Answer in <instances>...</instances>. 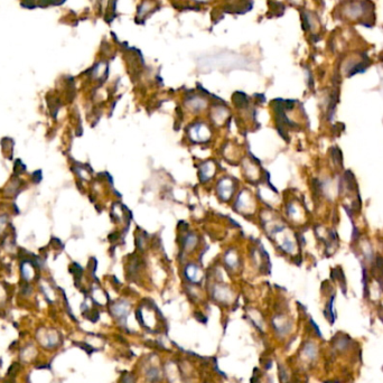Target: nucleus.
Returning <instances> with one entry per match:
<instances>
[{"label": "nucleus", "mask_w": 383, "mask_h": 383, "mask_svg": "<svg viewBox=\"0 0 383 383\" xmlns=\"http://www.w3.org/2000/svg\"><path fill=\"white\" fill-rule=\"evenodd\" d=\"M7 217H5V216H3V217H0V232H3L5 229H6V226H7Z\"/></svg>", "instance_id": "nucleus-22"}, {"label": "nucleus", "mask_w": 383, "mask_h": 383, "mask_svg": "<svg viewBox=\"0 0 383 383\" xmlns=\"http://www.w3.org/2000/svg\"><path fill=\"white\" fill-rule=\"evenodd\" d=\"M371 65V60L362 49L346 52L339 56L335 74L338 79L352 78L354 75L364 73Z\"/></svg>", "instance_id": "nucleus-2"}, {"label": "nucleus", "mask_w": 383, "mask_h": 383, "mask_svg": "<svg viewBox=\"0 0 383 383\" xmlns=\"http://www.w3.org/2000/svg\"><path fill=\"white\" fill-rule=\"evenodd\" d=\"M155 8V3L152 2V0H143V2L139 5V7L137 9V17L139 18H145V17L149 16V14H152Z\"/></svg>", "instance_id": "nucleus-13"}, {"label": "nucleus", "mask_w": 383, "mask_h": 383, "mask_svg": "<svg viewBox=\"0 0 383 383\" xmlns=\"http://www.w3.org/2000/svg\"><path fill=\"white\" fill-rule=\"evenodd\" d=\"M184 277L190 283H200L203 278V272L199 266L195 264H188L184 267Z\"/></svg>", "instance_id": "nucleus-8"}, {"label": "nucleus", "mask_w": 383, "mask_h": 383, "mask_svg": "<svg viewBox=\"0 0 383 383\" xmlns=\"http://www.w3.org/2000/svg\"><path fill=\"white\" fill-rule=\"evenodd\" d=\"M146 378L150 383H157L160 379V372L158 368H155L154 365L152 368H149L146 371Z\"/></svg>", "instance_id": "nucleus-18"}, {"label": "nucleus", "mask_w": 383, "mask_h": 383, "mask_svg": "<svg viewBox=\"0 0 383 383\" xmlns=\"http://www.w3.org/2000/svg\"><path fill=\"white\" fill-rule=\"evenodd\" d=\"M224 261L230 269H235L239 265V258H237V254L234 250H229L226 252Z\"/></svg>", "instance_id": "nucleus-15"}, {"label": "nucleus", "mask_w": 383, "mask_h": 383, "mask_svg": "<svg viewBox=\"0 0 383 383\" xmlns=\"http://www.w3.org/2000/svg\"><path fill=\"white\" fill-rule=\"evenodd\" d=\"M272 323H274L276 332H279L281 334H285L287 332L286 329L288 328V323L286 321V318L283 316H276Z\"/></svg>", "instance_id": "nucleus-17"}, {"label": "nucleus", "mask_w": 383, "mask_h": 383, "mask_svg": "<svg viewBox=\"0 0 383 383\" xmlns=\"http://www.w3.org/2000/svg\"><path fill=\"white\" fill-rule=\"evenodd\" d=\"M34 356H35V347L32 344L26 345V347H24V349H22L20 352V358L24 360V361L26 362L31 361L32 358H34Z\"/></svg>", "instance_id": "nucleus-19"}, {"label": "nucleus", "mask_w": 383, "mask_h": 383, "mask_svg": "<svg viewBox=\"0 0 383 383\" xmlns=\"http://www.w3.org/2000/svg\"><path fill=\"white\" fill-rule=\"evenodd\" d=\"M232 292L225 286H216L213 289V297L223 303H230L232 299Z\"/></svg>", "instance_id": "nucleus-11"}, {"label": "nucleus", "mask_w": 383, "mask_h": 383, "mask_svg": "<svg viewBox=\"0 0 383 383\" xmlns=\"http://www.w3.org/2000/svg\"><path fill=\"white\" fill-rule=\"evenodd\" d=\"M130 310V305L128 304V301L126 300H118L117 303H113L111 305V308H110V312H111L112 316L117 319L118 322L125 324L128 314H129Z\"/></svg>", "instance_id": "nucleus-6"}, {"label": "nucleus", "mask_w": 383, "mask_h": 383, "mask_svg": "<svg viewBox=\"0 0 383 383\" xmlns=\"http://www.w3.org/2000/svg\"><path fill=\"white\" fill-rule=\"evenodd\" d=\"M301 20H303L304 31L309 35L310 37L317 39L323 34V24L321 17L313 10L304 9L301 11Z\"/></svg>", "instance_id": "nucleus-3"}, {"label": "nucleus", "mask_w": 383, "mask_h": 383, "mask_svg": "<svg viewBox=\"0 0 383 383\" xmlns=\"http://www.w3.org/2000/svg\"><path fill=\"white\" fill-rule=\"evenodd\" d=\"M338 2L340 3V2H344V0H338Z\"/></svg>", "instance_id": "nucleus-26"}, {"label": "nucleus", "mask_w": 383, "mask_h": 383, "mask_svg": "<svg viewBox=\"0 0 383 383\" xmlns=\"http://www.w3.org/2000/svg\"><path fill=\"white\" fill-rule=\"evenodd\" d=\"M332 159L333 162L335 164V167H338L339 170H342L343 168V154H342V150L339 148V146H334L332 148Z\"/></svg>", "instance_id": "nucleus-16"}, {"label": "nucleus", "mask_w": 383, "mask_h": 383, "mask_svg": "<svg viewBox=\"0 0 383 383\" xmlns=\"http://www.w3.org/2000/svg\"><path fill=\"white\" fill-rule=\"evenodd\" d=\"M200 2H203V3H204V2H207V0H200Z\"/></svg>", "instance_id": "nucleus-25"}, {"label": "nucleus", "mask_w": 383, "mask_h": 383, "mask_svg": "<svg viewBox=\"0 0 383 383\" xmlns=\"http://www.w3.org/2000/svg\"><path fill=\"white\" fill-rule=\"evenodd\" d=\"M300 210L301 208L296 203H289L287 206L288 217L292 218L293 220H299L298 217L300 216Z\"/></svg>", "instance_id": "nucleus-20"}, {"label": "nucleus", "mask_w": 383, "mask_h": 383, "mask_svg": "<svg viewBox=\"0 0 383 383\" xmlns=\"http://www.w3.org/2000/svg\"><path fill=\"white\" fill-rule=\"evenodd\" d=\"M217 190H218V196L223 202L229 201L231 199V196L233 195L234 183L232 182L229 177H224L219 182L217 186Z\"/></svg>", "instance_id": "nucleus-7"}, {"label": "nucleus", "mask_w": 383, "mask_h": 383, "mask_svg": "<svg viewBox=\"0 0 383 383\" xmlns=\"http://www.w3.org/2000/svg\"><path fill=\"white\" fill-rule=\"evenodd\" d=\"M333 16L343 26L372 27L375 24V5L372 0H344L336 6Z\"/></svg>", "instance_id": "nucleus-1"}, {"label": "nucleus", "mask_w": 383, "mask_h": 383, "mask_svg": "<svg viewBox=\"0 0 383 383\" xmlns=\"http://www.w3.org/2000/svg\"><path fill=\"white\" fill-rule=\"evenodd\" d=\"M5 299H6V292H5L4 287L0 285V305H3Z\"/></svg>", "instance_id": "nucleus-24"}, {"label": "nucleus", "mask_w": 383, "mask_h": 383, "mask_svg": "<svg viewBox=\"0 0 383 383\" xmlns=\"http://www.w3.org/2000/svg\"><path fill=\"white\" fill-rule=\"evenodd\" d=\"M199 174H200V179L203 183L210 181V179L214 176V174H216V165H214V162L210 160L203 162V164L200 166Z\"/></svg>", "instance_id": "nucleus-10"}, {"label": "nucleus", "mask_w": 383, "mask_h": 383, "mask_svg": "<svg viewBox=\"0 0 383 383\" xmlns=\"http://www.w3.org/2000/svg\"><path fill=\"white\" fill-rule=\"evenodd\" d=\"M197 242H199L197 235L195 233H193V232H188V233L185 234L184 237H183V242H182L183 249L187 252L193 251L197 246Z\"/></svg>", "instance_id": "nucleus-12"}, {"label": "nucleus", "mask_w": 383, "mask_h": 383, "mask_svg": "<svg viewBox=\"0 0 383 383\" xmlns=\"http://www.w3.org/2000/svg\"><path fill=\"white\" fill-rule=\"evenodd\" d=\"M21 276L27 282L33 280V278L35 277V268L28 261L24 262V265H21Z\"/></svg>", "instance_id": "nucleus-14"}, {"label": "nucleus", "mask_w": 383, "mask_h": 383, "mask_svg": "<svg viewBox=\"0 0 383 383\" xmlns=\"http://www.w3.org/2000/svg\"><path fill=\"white\" fill-rule=\"evenodd\" d=\"M185 104L189 110H193L194 112H200L202 110H204L207 106V101L203 97L200 95H190L186 98L185 100Z\"/></svg>", "instance_id": "nucleus-9"}, {"label": "nucleus", "mask_w": 383, "mask_h": 383, "mask_svg": "<svg viewBox=\"0 0 383 383\" xmlns=\"http://www.w3.org/2000/svg\"><path fill=\"white\" fill-rule=\"evenodd\" d=\"M120 383H135V378L131 374H126L121 378Z\"/></svg>", "instance_id": "nucleus-21"}, {"label": "nucleus", "mask_w": 383, "mask_h": 383, "mask_svg": "<svg viewBox=\"0 0 383 383\" xmlns=\"http://www.w3.org/2000/svg\"><path fill=\"white\" fill-rule=\"evenodd\" d=\"M189 138L195 142H205L211 137L210 128L204 123H195L188 129Z\"/></svg>", "instance_id": "nucleus-5"}, {"label": "nucleus", "mask_w": 383, "mask_h": 383, "mask_svg": "<svg viewBox=\"0 0 383 383\" xmlns=\"http://www.w3.org/2000/svg\"><path fill=\"white\" fill-rule=\"evenodd\" d=\"M35 336L40 346L46 350H54L62 343V335L56 329L40 328Z\"/></svg>", "instance_id": "nucleus-4"}, {"label": "nucleus", "mask_w": 383, "mask_h": 383, "mask_svg": "<svg viewBox=\"0 0 383 383\" xmlns=\"http://www.w3.org/2000/svg\"><path fill=\"white\" fill-rule=\"evenodd\" d=\"M288 2L293 6H296V7H300V8L305 5V0H288Z\"/></svg>", "instance_id": "nucleus-23"}]
</instances>
